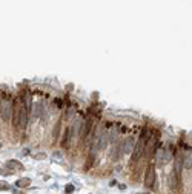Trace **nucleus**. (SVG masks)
I'll return each mask as SVG.
<instances>
[{
    "label": "nucleus",
    "mask_w": 192,
    "mask_h": 194,
    "mask_svg": "<svg viewBox=\"0 0 192 194\" xmlns=\"http://www.w3.org/2000/svg\"><path fill=\"white\" fill-rule=\"evenodd\" d=\"M65 191H66L68 194H71V192L74 191V185H71V183H69V185H66V188H65Z\"/></svg>",
    "instance_id": "nucleus-12"
},
{
    "label": "nucleus",
    "mask_w": 192,
    "mask_h": 194,
    "mask_svg": "<svg viewBox=\"0 0 192 194\" xmlns=\"http://www.w3.org/2000/svg\"><path fill=\"white\" fill-rule=\"evenodd\" d=\"M45 157H46V154H43V153H40V154H36V156H34V159H37V160L45 159Z\"/></svg>",
    "instance_id": "nucleus-13"
},
{
    "label": "nucleus",
    "mask_w": 192,
    "mask_h": 194,
    "mask_svg": "<svg viewBox=\"0 0 192 194\" xmlns=\"http://www.w3.org/2000/svg\"><path fill=\"white\" fill-rule=\"evenodd\" d=\"M168 186H169V189H172V191L178 189V186H180V174H177L175 171H172V173L168 176Z\"/></svg>",
    "instance_id": "nucleus-3"
},
{
    "label": "nucleus",
    "mask_w": 192,
    "mask_h": 194,
    "mask_svg": "<svg viewBox=\"0 0 192 194\" xmlns=\"http://www.w3.org/2000/svg\"><path fill=\"white\" fill-rule=\"evenodd\" d=\"M11 186L6 183V182H0V191H9Z\"/></svg>",
    "instance_id": "nucleus-11"
},
{
    "label": "nucleus",
    "mask_w": 192,
    "mask_h": 194,
    "mask_svg": "<svg viewBox=\"0 0 192 194\" xmlns=\"http://www.w3.org/2000/svg\"><path fill=\"white\" fill-rule=\"evenodd\" d=\"M108 142H109V136L108 134H102L97 137V140H95V148H97L99 151L105 149L108 146Z\"/></svg>",
    "instance_id": "nucleus-4"
},
{
    "label": "nucleus",
    "mask_w": 192,
    "mask_h": 194,
    "mask_svg": "<svg viewBox=\"0 0 192 194\" xmlns=\"http://www.w3.org/2000/svg\"><path fill=\"white\" fill-rule=\"evenodd\" d=\"M155 165H149L146 169V176H145V186L146 188H154L155 185Z\"/></svg>",
    "instance_id": "nucleus-2"
},
{
    "label": "nucleus",
    "mask_w": 192,
    "mask_h": 194,
    "mask_svg": "<svg viewBox=\"0 0 192 194\" xmlns=\"http://www.w3.org/2000/svg\"><path fill=\"white\" fill-rule=\"evenodd\" d=\"M6 168H9V169H23V165H22L19 160L11 159V160L6 162Z\"/></svg>",
    "instance_id": "nucleus-6"
},
{
    "label": "nucleus",
    "mask_w": 192,
    "mask_h": 194,
    "mask_svg": "<svg viewBox=\"0 0 192 194\" xmlns=\"http://www.w3.org/2000/svg\"><path fill=\"white\" fill-rule=\"evenodd\" d=\"M42 108H43V107H42V103H36V105H34V111H32L34 117H39V116H42V114L45 113Z\"/></svg>",
    "instance_id": "nucleus-10"
},
{
    "label": "nucleus",
    "mask_w": 192,
    "mask_h": 194,
    "mask_svg": "<svg viewBox=\"0 0 192 194\" xmlns=\"http://www.w3.org/2000/svg\"><path fill=\"white\" fill-rule=\"evenodd\" d=\"M183 166L186 169H190L192 168V151L186 153V156L183 157Z\"/></svg>",
    "instance_id": "nucleus-7"
},
{
    "label": "nucleus",
    "mask_w": 192,
    "mask_h": 194,
    "mask_svg": "<svg viewBox=\"0 0 192 194\" xmlns=\"http://www.w3.org/2000/svg\"><path fill=\"white\" fill-rule=\"evenodd\" d=\"M13 111H14V102L6 94H3L2 99H0V116L5 122H9L13 117Z\"/></svg>",
    "instance_id": "nucleus-1"
},
{
    "label": "nucleus",
    "mask_w": 192,
    "mask_h": 194,
    "mask_svg": "<svg viewBox=\"0 0 192 194\" xmlns=\"http://www.w3.org/2000/svg\"><path fill=\"white\" fill-rule=\"evenodd\" d=\"M134 149V140H132V137H128L126 139V142L123 143V153H131Z\"/></svg>",
    "instance_id": "nucleus-8"
},
{
    "label": "nucleus",
    "mask_w": 192,
    "mask_h": 194,
    "mask_svg": "<svg viewBox=\"0 0 192 194\" xmlns=\"http://www.w3.org/2000/svg\"><path fill=\"white\" fill-rule=\"evenodd\" d=\"M29 185H31V179H28V177L19 179V180L16 182V186H19V188H26V186H29Z\"/></svg>",
    "instance_id": "nucleus-9"
},
{
    "label": "nucleus",
    "mask_w": 192,
    "mask_h": 194,
    "mask_svg": "<svg viewBox=\"0 0 192 194\" xmlns=\"http://www.w3.org/2000/svg\"><path fill=\"white\" fill-rule=\"evenodd\" d=\"M91 128H92V119H86L85 123L80 128V139H86L89 131H91Z\"/></svg>",
    "instance_id": "nucleus-5"
}]
</instances>
